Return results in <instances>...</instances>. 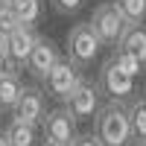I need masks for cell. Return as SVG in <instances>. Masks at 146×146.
I'll list each match as a JSON object with an SVG mask.
<instances>
[{
  "label": "cell",
  "instance_id": "obj_6",
  "mask_svg": "<svg viewBox=\"0 0 146 146\" xmlns=\"http://www.w3.org/2000/svg\"><path fill=\"white\" fill-rule=\"evenodd\" d=\"M38 38H41V35L35 32V27H23V23H21L15 32H9V58H6L3 67L21 73L23 67H27L29 56L35 50V44H38Z\"/></svg>",
  "mask_w": 146,
  "mask_h": 146
},
{
  "label": "cell",
  "instance_id": "obj_4",
  "mask_svg": "<svg viewBox=\"0 0 146 146\" xmlns=\"http://www.w3.org/2000/svg\"><path fill=\"white\" fill-rule=\"evenodd\" d=\"M100 47H102V41H100V35H96L91 21L88 23H76V27L67 32V58H73L82 70L94 64Z\"/></svg>",
  "mask_w": 146,
  "mask_h": 146
},
{
  "label": "cell",
  "instance_id": "obj_10",
  "mask_svg": "<svg viewBox=\"0 0 146 146\" xmlns=\"http://www.w3.org/2000/svg\"><path fill=\"white\" fill-rule=\"evenodd\" d=\"M12 114L21 117V120H27V123L41 126V120H44V114H47L44 91H41V88H35V85H23L21 100H18V105H15V111H12Z\"/></svg>",
  "mask_w": 146,
  "mask_h": 146
},
{
  "label": "cell",
  "instance_id": "obj_18",
  "mask_svg": "<svg viewBox=\"0 0 146 146\" xmlns=\"http://www.w3.org/2000/svg\"><path fill=\"white\" fill-rule=\"evenodd\" d=\"M85 0H50V6L56 15H73V12H79L82 9Z\"/></svg>",
  "mask_w": 146,
  "mask_h": 146
},
{
  "label": "cell",
  "instance_id": "obj_7",
  "mask_svg": "<svg viewBox=\"0 0 146 146\" xmlns=\"http://www.w3.org/2000/svg\"><path fill=\"white\" fill-rule=\"evenodd\" d=\"M76 123H79L76 114H73L67 105H62V108H53V111L44 114V120H41V131H44V137L73 143V137L79 135V131H76Z\"/></svg>",
  "mask_w": 146,
  "mask_h": 146
},
{
  "label": "cell",
  "instance_id": "obj_8",
  "mask_svg": "<svg viewBox=\"0 0 146 146\" xmlns=\"http://www.w3.org/2000/svg\"><path fill=\"white\" fill-rule=\"evenodd\" d=\"M100 96H102L100 85L82 79V82L76 85V91L64 100V105L76 114V120H88V117H94L96 111H100Z\"/></svg>",
  "mask_w": 146,
  "mask_h": 146
},
{
  "label": "cell",
  "instance_id": "obj_2",
  "mask_svg": "<svg viewBox=\"0 0 146 146\" xmlns=\"http://www.w3.org/2000/svg\"><path fill=\"white\" fill-rule=\"evenodd\" d=\"M135 79L137 76H131L129 70L120 67V62H117L114 53L102 62L100 73H96V85H100L102 96H108V100H120V102H129L131 100V94H135Z\"/></svg>",
  "mask_w": 146,
  "mask_h": 146
},
{
  "label": "cell",
  "instance_id": "obj_21",
  "mask_svg": "<svg viewBox=\"0 0 146 146\" xmlns=\"http://www.w3.org/2000/svg\"><path fill=\"white\" fill-rule=\"evenodd\" d=\"M41 146H73V143H64V140H53V137H44Z\"/></svg>",
  "mask_w": 146,
  "mask_h": 146
},
{
  "label": "cell",
  "instance_id": "obj_24",
  "mask_svg": "<svg viewBox=\"0 0 146 146\" xmlns=\"http://www.w3.org/2000/svg\"><path fill=\"white\" fill-rule=\"evenodd\" d=\"M3 3H6V0H0V6H3Z\"/></svg>",
  "mask_w": 146,
  "mask_h": 146
},
{
  "label": "cell",
  "instance_id": "obj_17",
  "mask_svg": "<svg viewBox=\"0 0 146 146\" xmlns=\"http://www.w3.org/2000/svg\"><path fill=\"white\" fill-rule=\"evenodd\" d=\"M18 27H21V21L15 18V12H12V9L3 3V6H0V32H6V35H9V32H15Z\"/></svg>",
  "mask_w": 146,
  "mask_h": 146
},
{
  "label": "cell",
  "instance_id": "obj_12",
  "mask_svg": "<svg viewBox=\"0 0 146 146\" xmlns=\"http://www.w3.org/2000/svg\"><path fill=\"white\" fill-rule=\"evenodd\" d=\"M117 50H123L131 58H137L140 64H146V27L143 23H131V27L126 29V35L120 38Z\"/></svg>",
  "mask_w": 146,
  "mask_h": 146
},
{
  "label": "cell",
  "instance_id": "obj_11",
  "mask_svg": "<svg viewBox=\"0 0 146 146\" xmlns=\"http://www.w3.org/2000/svg\"><path fill=\"white\" fill-rule=\"evenodd\" d=\"M21 91H23V85H21L18 70L0 67V111H15Z\"/></svg>",
  "mask_w": 146,
  "mask_h": 146
},
{
  "label": "cell",
  "instance_id": "obj_9",
  "mask_svg": "<svg viewBox=\"0 0 146 146\" xmlns=\"http://www.w3.org/2000/svg\"><path fill=\"white\" fill-rule=\"evenodd\" d=\"M58 47H56V41L53 38H47V35H41L38 38V44H35V50H32V56H29V62H27V73L32 79H38V82H44L47 79V73L53 70V64L58 62Z\"/></svg>",
  "mask_w": 146,
  "mask_h": 146
},
{
  "label": "cell",
  "instance_id": "obj_15",
  "mask_svg": "<svg viewBox=\"0 0 146 146\" xmlns=\"http://www.w3.org/2000/svg\"><path fill=\"white\" fill-rule=\"evenodd\" d=\"M6 137H9L12 146H35L38 131H35V123H27V120L15 117V120L6 126Z\"/></svg>",
  "mask_w": 146,
  "mask_h": 146
},
{
  "label": "cell",
  "instance_id": "obj_5",
  "mask_svg": "<svg viewBox=\"0 0 146 146\" xmlns=\"http://www.w3.org/2000/svg\"><path fill=\"white\" fill-rule=\"evenodd\" d=\"M82 79H85V76H82V67L73 62V58H58L41 85H44L47 96H53V100H62V102H64L67 96L76 91V85H79Z\"/></svg>",
  "mask_w": 146,
  "mask_h": 146
},
{
  "label": "cell",
  "instance_id": "obj_16",
  "mask_svg": "<svg viewBox=\"0 0 146 146\" xmlns=\"http://www.w3.org/2000/svg\"><path fill=\"white\" fill-rule=\"evenodd\" d=\"M114 3L123 9L129 23H143L146 21V0H114Z\"/></svg>",
  "mask_w": 146,
  "mask_h": 146
},
{
  "label": "cell",
  "instance_id": "obj_19",
  "mask_svg": "<svg viewBox=\"0 0 146 146\" xmlns=\"http://www.w3.org/2000/svg\"><path fill=\"white\" fill-rule=\"evenodd\" d=\"M73 146H102V143H100V137L91 131V135H76V137H73Z\"/></svg>",
  "mask_w": 146,
  "mask_h": 146
},
{
  "label": "cell",
  "instance_id": "obj_13",
  "mask_svg": "<svg viewBox=\"0 0 146 146\" xmlns=\"http://www.w3.org/2000/svg\"><path fill=\"white\" fill-rule=\"evenodd\" d=\"M6 6L15 12L23 27H35L44 15V0H6Z\"/></svg>",
  "mask_w": 146,
  "mask_h": 146
},
{
  "label": "cell",
  "instance_id": "obj_25",
  "mask_svg": "<svg viewBox=\"0 0 146 146\" xmlns=\"http://www.w3.org/2000/svg\"><path fill=\"white\" fill-rule=\"evenodd\" d=\"M0 114H3V111H0Z\"/></svg>",
  "mask_w": 146,
  "mask_h": 146
},
{
  "label": "cell",
  "instance_id": "obj_23",
  "mask_svg": "<svg viewBox=\"0 0 146 146\" xmlns=\"http://www.w3.org/2000/svg\"><path fill=\"white\" fill-rule=\"evenodd\" d=\"M131 146H146V143H131Z\"/></svg>",
  "mask_w": 146,
  "mask_h": 146
},
{
  "label": "cell",
  "instance_id": "obj_1",
  "mask_svg": "<svg viewBox=\"0 0 146 146\" xmlns=\"http://www.w3.org/2000/svg\"><path fill=\"white\" fill-rule=\"evenodd\" d=\"M94 135L102 146H131V120L129 105L120 100H108L94 114Z\"/></svg>",
  "mask_w": 146,
  "mask_h": 146
},
{
  "label": "cell",
  "instance_id": "obj_20",
  "mask_svg": "<svg viewBox=\"0 0 146 146\" xmlns=\"http://www.w3.org/2000/svg\"><path fill=\"white\" fill-rule=\"evenodd\" d=\"M6 58H9V35L0 32V67L6 64Z\"/></svg>",
  "mask_w": 146,
  "mask_h": 146
},
{
  "label": "cell",
  "instance_id": "obj_3",
  "mask_svg": "<svg viewBox=\"0 0 146 146\" xmlns=\"http://www.w3.org/2000/svg\"><path fill=\"white\" fill-rule=\"evenodd\" d=\"M91 23H94V29H96V35H100V41H102L105 47H117L120 38L126 35V29L131 27L129 18L123 15V9H120L114 0L96 6L94 15H91Z\"/></svg>",
  "mask_w": 146,
  "mask_h": 146
},
{
  "label": "cell",
  "instance_id": "obj_22",
  "mask_svg": "<svg viewBox=\"0 0 146 146\" xmlns=\"http://www.w3.org/2000/svg\"><path fill=\"white\" fill-rule=\"evenodd\" d=\"M0 146H12V143H9V137H6V131H0Z\"/></svg>",
  "mask_w": 146,
  "mask_h": 146
},
{
  "label": "cell",
  "instance_id": "obj_14",
  "mask_svg": "<svg viewBox=\"0 0 146 146\" xmlns=\"http://www.w3.org/2000/svg\"><path fill=\"white\" fill-rule=\"evenodd\" d=\"M129 120H131V143H146V96L129 100Z\"/></svg>",
  "mask_w": 146,
  "mask_h": 146
}]
</instances>
